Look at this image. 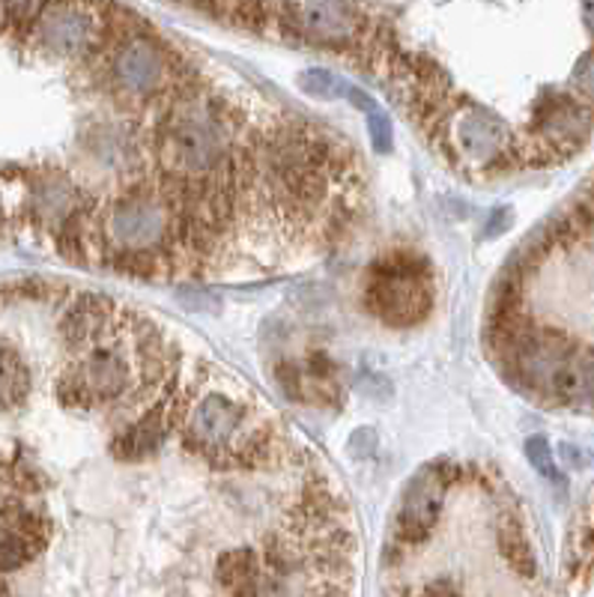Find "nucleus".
<instances>
[{
	"instance_id": "0eeeda50",
	"label": "nucleus",
	"mask_w": 594,
	"mask_h": 597,
	"mask_svg": "<svg viewBox=\"0 0 594 597\" xmlns=\"http://www.w3.org/2000/svg\"><path fill=\"white\" fill-rule=\"evenodd\" d=\"M192 394H195V389L192 386L183 389L180 380H176V374H173L171 380L162 386V391L156 394V401L129 427H123L114 436L111 455L117 457V460H126V463H138V460L159 455L164 443L173 436V430L183 424L189 406L195 403Z\"/></svg>"
},
{
	"instance_id": "39448f33",
	"label": "nucleus",
	"mask_w": 594,
	"mask_h": 597,
	"mask_svg": "<svg viewBox=\"0 0 594 597\" xmlns=\"http://www.w3.org/2000/svg\"><path fill=\"white\" fill-rule=\"evenodd\" d=\"M362 308L389 329L422 326L436 308L433 269L400 272L370 263L362 284Z\"/></svg>"
},
{
	"instance_id": "cd10ccee",
	"label": "nucleus",
	"mask_w": 594,
	"mask_h": 597,
	"mask_svg": "<svg viewBox=\"0 0 594 597\" xmlns=\"http://www.w3.org/2000/svg\"><path fill=\"white\" fill-rule=\"evenodd\" d=\"M583 22H585V31L592 33V39H594V0H583Z\"/></svg>"
},
{
	"instance_id": "f03ea898",
	"label": "nucleus",
	"mask_w": 594,
	"mask_h": 597,
	"mask_svg": "<svg viewBox=\"0 0 594 597\" xmlns=\"http://www.w3.org/2000/svg\"><path fill=\"white\" fill-rule=\"evenodd\" d=\"M27 43L57 60H90L108 45V10L96 0H48Z\"/></svg>"
},
{
	"instance_id": "f3484780",
	"label": "nucleus",
	"mask_w": 594,
	"mask_h": 597,
	"mask_svg": "<svg viewBox=\"0 0 594 597\" xmlns=\"http://www.w3.org/2000/svg\"><path fill=\"white\" fill-rule=\"evenodd\" d=\"M48 0H0V31L27 33Z\"/></svg>"
},
{
	"instance_id": "aec40b11",
	"label": "nucleus",
	"mask_w": 594,
	"mask_h": 597,
	"mask_svg": "<svg viewBox=\"0 0 594 597\" xmlns=\"http://www.w3.org/2000/svg\"><path fill=\"white\" fill-rule=\"evenodd\" d=\"M346 81H341L338 76H332L329 69H305L299 76V90H305L308 96L317 99H338L346 96Z\"/></svg>"
},
{
	"instance_id": "f257e3e1",
	"label": "nucleus",
	"mask_w": 594,
	"mask_h": 597,
	"mask_svg": "<svg viewBox=\"0 0 594 597\" xmlns=\"http://www.w3.org/2000/svg\"><path fill=\"white\" fill-rule=\"evenodd\" d=\"M96 239L117 272L147 282L164 275L180 249V209L162 180L123 185L99 213Z\"/></svg>"
},
{
	"instance_id": "393cba45",
	"label": "nucleus",
	"mask_w": 594,
	"mask_h": 597,
	"mask_svg": "<svg viewBox=\"0 0 594 597\" xmlns=\"http://www.w3.org/2000/svg\"><path fill=\"white\" fill-rule=\"evenodd\" d=\"M511 228V209L509 207H496L490 213V218L484 221V237H499Z\"/></svg>"
},
{
	"instance_id": "f8f14e48",
	"label": "nucleus",
	"mask_w": 594,
	"mask_h": 597,
	"mask_svg": "<svg viewBox=\"0 0 594 597\" xmlns=\"http://www.w3.org/2000/svg\"><path fill=\"white\" fill-rule=\"evenodd\" d=\"M117 320V305L102 294H78L60 317V341L66 349H90L108 335Z\"/></svg>"
},
{
	"instance_id": "412c9836",
	"label": "nucleus",
	"mask_w": 594,
	"mask_h": 597,
	"mask_svg": "<svg viewBox=\"0 0 594 597\" xmlns=\"http://www.w3.org/2000/svg\"><path fill=\"white\" fill-rule=\"evenodd\" d=\"M571 93L589 108H594V48L585 51L571 72Z\"/></svg>"
},
{
	"instance_id": "9d476101",
	"label": "nucleus",
	"mask_w": 594,
	"mask_h": 597,
	"mask_svg": "<svg viewBox=\"0 0 594 597\" xmlns=\"http://www.w3.org/2000/svg\"><path fill=\"white\" fill-rule=\"evenodd\" d=\"M454 478H460V467L452 463H431L422 469L419 475L412 478L407 490H403V500H400L398 517H395V532L403 543H424L436 529L439 514H443L445 493L452 487Z\"/></svg>"
},
{
	"instance_id": "ddd939ff",
	"label": "nucleus",
	"mask_w": 594,
	"mask_h": 597,
	"mask_svg": "<svg viewBox=\"0 0 594 597\" xmlns=\"http://www.w3.org/2000/svg\"><path fill=\"white\" fill-rule=\"evenodd\" d=\"M81 188L69 176L48 174L43 183L33 185L31 192V213L45 225H55V230L64 225L81 207Z\"/></svg>"
},
{
	"instance_id": "dca6fc26",
	"label": "nucleus",
	"mask_w": 594,
	"mask_h": 597,
	"mask_svg": "<svg viewBox=\"0 0 594 597\" xmlns=\"http://www.w3.org/2000/svg\"><path fill=\"white\" fill-rule=\"evenodd\" d=\"M499 553L509 562V567L523 579H535L538 576V559H535V550H532L529 535L519 526L517 517H502L499 523Z\"/></svg>"
},
{
	"instance_id": "5701e85b",
	"label": "nucleus",
	"mask_w": 594,
	"mask_h": 597,
	"mask_svg": "<svg viewBox=\"0 0 594 597\" xmlns=\"http://www.w3.org/2000/svg\"><path fill=\"white\" fill-rule=\"evenodd\" d=\"M254 597H293L287 576L275 574V571H266V574H260L258 592H254Z\"/></svg>"
},
{
	"instance_id": "7ed1b4c3",
	"label": "nucleus",
	"mask_w": 594,
	"mask_h": 597,
	"mask_svg": "<svg viewBox=\"0 0 594 597\" xmlns=\"http://www.w3.org/2000/svg\"><path fill=\"white\" fill-rule=\"evenodd\" d=\"M108 76L119 93L138 102H168L183 84L171 48L144 31L129 33L111 48Z\"/></svg>"
},
{
	"instance_id": "9b49d317",
	"label": "nucleus",
	"mask_w": 594,
	"mask_h": 597,
	"mask_svg": "<svg viewBox=\"0 0 594 597\" xmlns=\"http://www.w3.org/2000/svg\"><path fill=\"white\" fill-rule=\"evenodd\" d=\"M296 33L335 51H358L368 43V19L346 0H302L296 7Z\"/></svg>"
},
{
	"instance_id": "1a4fd4ad",
	"label": "nucleus",
	"mask_w": 594,
	"mask_h": 597,
	"mask_svg": "<svg viewBox=\"0 0 594 597\" xmlns=\"http://www.w3.org/2000/svg\"><path fill=\"white\" fill-rule=\"evenodd\" d=\"M594 129L592 108L564 90H544L532 105L529 135L547 143L559 159H571L583 150Z\"/></svg>"
},
{
	"instance_id": "423d86ee",
	"label": "nucleus",
	"mask_w": 594,
	"mask_h": 597,
	"mask_svg": "<svg viewBox=\"0 0 594 597\" xmlns=\"http://www.w3.org/2000/svg\"><path fill=\"white\" fill-rule=\"evenodd\" d=\"M251 410L225 391H209L201 401L189 406L180 434L189 451H197L209 463L230 467V455L237 448L239 436L249 430Z\"/></svg>"
},
{
	"instance_id": "a878e982",
	"label": "nucleus",
	"mask_w": 594,
	"mask_h": 597,
	"mask_svg": "<svg viewBox=\"0 0 594 597\" xmlns=\"http://www.w3.org/2000/svg\"><path fill=\"white\" fill-rule=\"evenodd\" d=\"M422 597H464V595H460V588L454 586L452 579H433V583L424 586Z\"/></svg>"
},
{
	"instance_id": "a211bd4d",
	"label": "nucleus",
	"mask_w": 594,
	"mask_h": 597,
	"mask_svg": "<svg viewBox=\"0 0 594 597\" xmlns=\"http://www.w3.org/2000/svg\"><path fill=\"white\" fill-rule=\"evenodd\" d=\"M272 380L282 389V394L293 403H305V368L302 361L293 358H278L272 365Z\"/></svg>"
},
{
	"instance_id": "6e6552de",
	"label": "nucleus",
	"mask_w": 594,
	"mask_h": 597,
	"mask_svg": "<svg viewBox=\"0 0 594 597\" xmlns=\"http://www.w3.org/2000/svg\"><path fill=\"white\" fill-rule=\"evenodd\" d=\"M452 150L454 159L484 174L509 171L511 164L517 162V141L511 135L509 123L481 105H469L454 114Z\"/></svg>"
},
{
	"instance_id": "2eb2a0df",
	"label": "nucleus",
	"mask_w": 594,
	"mask_h": 597,
	"mask_svg": "<svg viewBox=\"0 0 594 597\" xmlns=\"http://www.w3.org/2000/svg\"><path fill=\"white\" fill-rule=\"evenodd\" d=\"M260 574L263 571H260L258 555H254V550H245V547L221 553L216 565L218 583L233 597H254Z\"/></svg>"
},
{
	"instance_id": "20e7f679",
	"label": "nucleus",
	"mask_w": 594,
	"mask_h": 597,
	"mask_svg": "<svg viewBox=\"0 0 594 597\" xmlns=\"http://www.w3.org/2000/svg\"><path fill=\"white\" fill-rule=\"evenodd\" d=\"M135 370L126 353L114 344H93L57 380V401L72 410H96L126 401L135 389Z\"/></svg>"
},
{
	"instance_id": "6ab92c4d",
	"label": "nucleus",
	"mask_w": 594,
	"mask_h": 597,
	"mask_svg": "<svg viewBox=\"0 0 594 597\" xmlns=\"http://www.w3.org/2000/svg\"><path fill=\"white\" fill-rule=\"evenodd\" d=\"M526 460H529L532 469H535L540 478H547L550 484L564 487V478L562 472H559V467H556V460H552V448L547 436H529V439H526Z\"/></svg>"
},
{
	"instance_id": "4468645a",
	"label": "nucleus",
	"mask_w": 594,
	"mask_h": 597,
	"mask_svg": "<svg viewBox=\"0 0 594 597\" xmlns=\"http://www.w3.org/2000/svg\"><path fill=\"white\" fill-rule=\"evenodd\" d=\"M33 389V374L22 349L0 337V413L19 410Z\"/></svg>"
},
{
	"instance_id": "b1692460",
	"label": "nucleus",
	"mask_w": 594,
	"mask_h": 597,
	"mask_svg": "<svg viewBox=\"0 0 594 597\" xmlns=\"http://www.w3.org/2000/svg\"><path fill=\"white\" fill-rule=\"evenodd\" d=\"M346 448H350V455L353 457H370L374 455V448H377V430L362 427V430H356V434L350 436Z\"/></svg>"
},
{
	"instance_id": "bb28decb",
	"label": "nucleus",
	"mask_w": 594,
	"mask_h": 597,
	"mask_svg": "<svg viewBox=\"0 0 594 597\" xmlns=\"http://www.w3.org/2000/svg\"><path fill=\"white\" fill-rule=\"evenodd\" d=\"M173 3H185V7H195V10H204L216 19H225L227 15V0H173Z\"/></svg>"
},
{
	"instance_id": "4be33fe9",
	"label": "nucleus",
	"mask_w": 594,
	"mask_h": 597,
	"mask_svg": "<svg viewBox=\"0 0 594 597\" xmlns=\"http://www.w3.org/2000/svg\"><path fill=\"white\" fill-rule=\"evenodd\" d=\"M368 131H370V143H374V150L377 152H386L391 150V123H389V114L382 108H374L368 111Z\"/></svg>"
}]
</instances>
